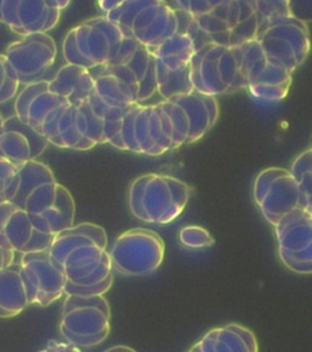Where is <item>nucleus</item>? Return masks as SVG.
Wrapping results in <instances>:
<instances>
[{
	"mask_svg": "<svg viewBox=\"0 0 312 352\" xmlns=\"http://www.w3.org/2000/svg\"><path fill=\"white\" fill-rule=\"evenodd\" d=\"M78 108L82 111L84 120H86V138L92 140L97 144L106 143L105 142L103 120L94 114L93 110L91 109L87 102Z\"/></svg>",
	"mask_w": 312,
	"mask_h": 352,
	"instance_id": "nucleus-36",
	"label": "nucleus"
},
{
	"mask_svg": "<svg viewBox=\"0 0 312 352\" xmlns=\"http://www.w3.org/2000/svg\"><path fill=\"white\" fill-rule=\"evenodd\" d=\"M39 352H84L81 347L75 346L69 342H60V341L49 340L47 346Z\"/></svg>",
	"mask_w": 312,
	"mask_h": 352,
	"instance_id": "nucleus-43",
	"label": "nucleus"
},
{
	"mask_svg": "<svg viewBox=\"0 0 312 352\" xmlns=\"http://www.w3.org/2000/svg\"><path fill=\"white\" fill-rule=\"evenodd\" d=\"M49 91L78 108L94 94L93 77L84 67L66 64L50 78Z\"/></svg>",
	"mask_w": 312,
	"mask_h": 352,
	"instance_id": "nucleus-18",
	"label": "nucleus"
},
{
	"mask_svg": "<svg viewBox=\"0 0 312 352\" xmlns=\"http://www.w3.org/2000/svg\"><path fill=\"white\" fill-rule=\"evenodd\" d=\"M188 352H200V350H199V347L197 346V344H194V345L191 347V350Z\"/></svg>",
	"mask_w": 312,
	"mask_h": 352,
	"instance_id": "nucleus-49",
	"label": "nucleus"
},
{
	"mask_svg": "<svg viewBox=\"0 0 312 352\" xmlns=\"http://www.w3.org/2000/svg\"><path fill=\"white\" fill-rule=\"evenodd\" d=\"M171 100H173L184 110L189 120V132L186 144L197 142L214 126V124L210 120L206 105L204 103V94L192 91L191 94L177 96L175 98H171Z\"/></svg>",
	"mask_w": 312,
	"mask_h": 352,
	"instance_id": "nucleus-23",
	"label": "nucleus"
},
{
	"mask_svg": "<svg viewBox=\"0 0 312 352\" xmlns=\"http://www.w3.org/2000/svg\"><path fill=\"white\" fill-rule=\"evenodd\" d=\"M178 240L183 246L189 248H213L215 239L205 228L197 226H184L180 230Z\"/></svg>",
	"mask_w": 312,
	"mask_h": 352,
	"instance_id": "nucleus-34",
	"label": "nucleus"
},
{
	"mask_svg": "<svg viewBox=\"0 0 312 352\" xmlns=\"http://www.w3.org/2000/svg\"><path fill=\"white\" fill-rule=\"evenodd\" d=\"M193 20L210 43L228 48L258 36V17L252 1H217L211 10Z\"/></svg>",
	"mask_w": 312,
	"mask_h": 352,
	"instance_id": "nucleus-4",
	"label": "nucleus"
},
{
	"mask_svg": "<svg viewBox=\"0 0 312 352\" xmlns=\"http://www.w3.org/2000/svg\"><path fill=\"white\" fill-rule=\"evenodd\" d=\"M119 4H120V1H106V0H101V1L97 3V6H98L99 9L103 11V12H105V15H106L110 11L114 10Z\"/></svg>",
	"mask_w": 312,
	"mask_h": 352,
	"instance_id": "nucleus-46",
	"label": "nucleus"
},
{
	"mask_svg": "<svg viewBox=\"0 0 312 352\" xmlns=\"http://www.w3.org/2000/svg\"><path fill=\"white\" fill-rule=\"evenodd\" d=\"M282 263L296 274L312 273V212L293 209L274 226Z\"/></svg>",
	"mask_w": 312,
	"mask_h": 352,
	"instance_id": "nucleus-7",
	"label": "nucleus"
},
{
	"mask_svg": "<svg viewBox=\"0 0 312 352\" xmlns=\"http://www.w3.org/2000/svg\"><path fill=\"white\" fill-rule=\"evenodd\" d=\"M258 17V34L280 19L294 16L291 1H252ZM258 37V36H256Z\"/></svg>",
	"mask_w": 312,
	"mask_h": 352,
	"instance_id": "nucleus-29",
	"label": "nucleus"
},
{
	"mask_svg": "<svg viewBox=\"0 0 312 352\" xmlns=\"http://www.w3.org/2000/svg\"><path fill=\"white\" fill-rule=\"evenodd\" d=\"M141 104L132 105L131 109L127 111L126 116L122 119V125H121V141L123 143L125 151H130L133 153H139L138 152L137 143L134 140V118L137 114L138 107Z\"/></svg>",
	"mask_w": 312,
	"mask_h": 352,
	"instance_id": "nucleus-39",
	"label": "nucleus"
},
{
	"mask_svg": "<svg viewBox=\"0 0 312 352\" xmlns=\"http://www.w3.org/2000/svg\"><path fill=\"white\" fill-rule=\"evenodd\" d=\"M192 188L177 177L150 174L144 187L142 209L144 223L165 226L183 213Z\"/></svg>",
	"mask_w": 312,
	"mask_h": 352,
	"instance_id": "nucleus-8",
	"label": "nucleus"
},
{
	"mask_svg": "<svg viewBox=\"0 0 312 352\" xmlns=\"http://www.w3.org/2000/svg\"><path fill=\"white\" fill-rule=\"evenodd\" d=\"M16 209L19 208H16L11 202H1V204H0V234H3L6 221H8L9 217H10Z\"/></svg>",
	"mask_w": 312,
	"mask_h": 352,
	"instance_id": "nucleus-45",
	"label": "nucleus"
},
{
	"mask_svg": "<svg viewBox=\"0 0 312 352\" xmlns=\"http://www.w3.org/2000/svg\"><path fill=\"white\" fill-rule=\"evenodd\" d=\"M155 78H156V92L163 97L164 100L175 98L177 96H182V94H191L194 91L189 66L177 72H171L156 60Z\"/></svg>",
	"mask_w": 312,
	"mask_h": 352,
	"instance_id": "nucleus-28",
	"label": "nucleus"
},
{
	"mask_svg": "<svg viewBox=\"0 0 312 352\" xmlns=\"http://www.w3.org/2000/svg\"><path fill=\"white\" fill-rule=\"evenodd\" d=\"M95 146H98V144L94 141L87 138H83L80 142L77 143L75 151H89V149L94 148Z\"/></svg>",
	"mask_w": 312,
	"mask_h": 352,
	"instance_id": "nucleus-47",
	"label": "nucleus"
},
{
	"mask_svg": "<svg viewBox=\"0 0 312 352\" xmlns=\"http://www.w3.org/2000/svg\"><path fill=\"white\" fill-rule=\"evenodd\" d=\"M155 56L153 52L138 44L137 50L126 65L131 69L137 80L138 103L150 99L156 92V78H155Z\"/></svg>",
	"mask_w": 312,
	"mask_h": 352,
	"instance_id": "nucleus-26",
	"label": "nucleus"
},
{
	"mask_svg": "<svg viewBox=\"0 0 312 352\" xmlns=\"http://www.w3.org/2000/svg\"><path fill=\"white\" fill-rule=\"evenodd\" d=\"M112 270L126 276H147L159 270L165 242L156 231L136 228L117 236L109 251Z\"/></svg>",
	"mask_w": 312,
	"mask_h": 352,
	"instance_id": "nucleus-5",
	"label": "nucleus"
},
{
	"mask_svg": "<svg viewBox=\"0 0 312 352\" xmlns=\"http://www.w3.org/2000/svg\"><path fill=\"white\" fill-rule=\"evenodd\" d=\"M6 60L16 72L20 85L49 80L48 74L58 55V48L51 36L39 33L22 37L6 48Z\"/></svg>",
	"mask_w": 312,
	"mask_h": 352,
	"instance_id": "nucleus-9",
	"label": "nucleus"
},
{
	"mask_svg": "<svg viewBox=\"0 0 312 352\" xmlns=\"http://www.w3.org/2000/svg\"><path fill=\"white\" fill-rule=\"evenodd\" d=\"M60 334L77 347L104 342L111 330V308L104 296L67 295L61 309Z\"/></svg>",
	"mask_w": 312,
	"mask_h": 352,
	"instance_id": "nucleus-3",
	"label": "nucleus"
},
{
	"mask_svg": "<svg viewBox=\"0 0 312 352\" xmlns=\"http://www.w3.org/2000/svg\"><path fill=\"white\" fill-rule=\"evenodd\" d=\"M15 254L16 253L11 250L4 236L0 234V270L15 262Z\"/></svg>",
	"mask_w": 312,
	"mask_h": 352,
	"instance_id": "nucleus-42",
	"label": "nucleus"
},
{
	"mask_svg": "<svg viewBox=\"0 0 312 352\" xmlns=\"http://www.w3.org/2000/svg\"><path fill=\"white\" fill-rule=\"evenodd\" d=\"M112 284H114V275L112 274L98 285L87 286V287L72 285L70 283H66L65 295H76V296L82 297L104 296L105 294L111 289Z\"/></svg>",
	"mask_w": 312,
	"mask_h": 352,
	"instance_id": "nucleus-40",
	"label": "nucleus"
},
{
	"mask_svg": "<svg viewBox=\"0 0 312 352\" xmlns=\"http://www.w3.org/2000/svg\"><path fill=\"white\" fill-rule=\"evenodd\" d=\"M149 176L150 174H145L134 179L128 188V208L133 217L142 221L144 220L142 209L143 191L148 182Z\"/></svg>",
	"mask_w": 312,
	"mask_h": 352,
	"instance_id": "nucleus-37",
	"label": "nucleus"
},
{
	"mask_svg": "<svg viewBox=\"0 0 312 352\" xmlns=\"http://www.w3.org/2000/svg\"><path fill=\"white\" fill-rule=\"evenodd\" d=\"M108 234L103 226L93 223H81L55 235L48 252L50 257L61 265L72 250L92 243L108 250Z\"/></svg>",
	"mask_w": 312,
	"mask_h": 352,
	"instance_id": "nucleus-19",
	"label": "nucleus"
},
{
	"mask_svg": "<svg viewBox=\"0 0 312 352\" xmlns=\"http://www.w3.org/2000/svg\"><path fill=\"white\" fill-rule=\"evenodd\" d=\"M149 116H150V105H139L137 114L134 118L133 132H134V140L137 143L139 154H145L152 157L154 144L150 136Z\"/></svg>",
	"mask_w": 312,
	"mask_h": 352,
	"instance_id": "nucleus-31",
	"label": "nucleus"
},
{
	"mask_svg": "<svg viewBox=\"0 0 312 352\" xmlns=\"http://www.w3.org/2000/svg\"><path fill=\"white\" fill-rule=\"evenodd\" d=\"M70 1H0V22L21 36L48 33Z\"/></svg>",
	"mask_w": 312,
	"mask_h": 352,
	"instance_id": "nucleus-11",
	"label": "nucleus"
},
{
	"mask_svg": "<svg viewBox=\"0 0 312 352\" xmlns=\"http://www.w3.org/2000/svg\"><path fill=\"white\" fill-rule=\"evenodd\" d=\"M105 17L117 25L125 37L150 50L178 32L176 11L166 1H120Z\"/></svg>",
	"mask_w": 312,
	"mask_h": 352,
	"instance_id": "nucleus-2",
	"label": "nucleus"
},
{
	"mask_svg": "<svg viewBox=\"0 0 312 352\" xmlns=\"http://www.w3.org/2000/svg\"><path fill=\"white\" fill-rule=\"evenodd\" d=\"M125 38L114 22L105 16L93 17L67 32L62 42V55L67 64L89 72L99 66L111 65Z\"/></svg>",
	"mask_w": 312,
	"mask_h": 352,
	"instance_id": "nucleus-1",
	"label": "nucleus"
},
{
	"mask_svg": "<svg viewBox=\"0 0 312 352\" xmlns=\"http://www.w3.org/2000/svg\"><path fill=\"white\" fill-rule=\"evenodd\" d=\"M64 104L69 103L65 99L50 92L49 80H44L23 86L15 97L14 109L19 120L40 133L45 118L53 110Z\"/></svg>",
	"mask_w": 312,
	"mask_h": 352,
	"instance_id": "nucleus-14",
	"label": "nucleus"
},
{
	"mask_svg": "<svg viewBox=\"0 0 312 352\" xmlns=\"http://www.w3.org/2000/svg\"><path fill=\"white\" fill-rule=\"evenodd\" d=\"M263 218L274 226L277 221L299 207V188L291 174L280 176L269 187V192L258 206Z\"/></svg>",
	"mask_w": 312,
	"mask_h": 352,
	"instance_id": "nucleus-20",
	"label": "nucleus"
},
{
	"mask_svg": "<svg viewBox=\"0 0 312 352\" xmlns=\"http://www.w3.org/2000/svg\"><path fill=\"white\" fill-rule=\"evenodd\" d=\"M195 344L200 352H259L254 331L237 323L208 330Z\"/></svg>",
	"mask_w": 312,
	"mask_h": 352,
	"instance_id": "nucleus-17",
	"label": "nucleus"
},
{
	"mask_svg": "<svg viewBox=\"0 0 312 352\" xmlns=\"http://www.w3.org/2000/svg\"><path fill=\"white\" fill-rule=\"evenodd\" d=\"M61 265L67 283L82 287L98 285L112 274L108 250L95 243L72 250Z\"/></svg>",
	"mask_w": 312,
	"mask_h": 352,
	"instance_id": "nucleus-12",
	"label": "nucleus"
},
{
	"mask_svg": "<svg viewBox=\"0 0 312 352\" xmlns=\"http://www.w3.org/2000/svg\"><path fill=\"white\" fill-rule=\"evenodd\" d=\"M289 174V171L285 168H267L265 170L260 171L258 176L255 177L254 182V187H252V196L255 204H260L263 202V198L266 196V193L269 192V187L274 184L280 176Z\"/></svg>",
	"mask_w": 312,
	"mask_h": 352,
	"instance_id": "nucleus-35",
	"label": "nucleus"
},
{
	"mask_svg": "<svg viewBox=\"0 0 312 352\" xmlns=\"http://www.w3.org/2000/svg\"><path fill=\"white\" fill-rule=\"evenodd\" d=\"M267 60L287 72H296L307 60L310 36L307 23L296 16L274 22L256 37Z\"/></svg>",
	"mask_w": 312,
	"mask_h": 352,
	"instance_id": "nucleus-6",
	"label": "nucleus"
},
{
	"mask_svg": "<svg viewBox=\"0 0 312 352\" xmlns=\"http://www.w3.org/2000/svg\"><path fill=\"white\" fill-rule=\"evenodd\" d=\"M1 235L11 250L20 254L48 251L54 240L53 235L37 230L22 209H16L9 217Z\"/></svg>",
	"mask_w": 312,
	"mask_h": 352,
	"instance_id": "nucleus-16",
	"label": "nucleus"
},
{
	"mask_svg": "<svg viewBox=\"0 0 312 352\" xmlns=\"http://www.w3.org/2000/svg\"><path fill=\"white\" fill-rule=\"evenodd\" d=\"M204 103L206 105V109H208V116H210V120H211V122L215 125L219 116V102H217L216 97L204 94Z\"/></svg>",
	"mask_w": 312,
	"mask_h": 352,
	"instance_id": "nucleus-44",
	"label": "nucleus"
},
{
	"mask_svg": "<svg viewBox=\"0 0 312 352\" xmlns=\"http://www.w3.org/2000/svg\"><path fill=\"white\" fill-rule=\"evenodd\" d=\"M155 59L171 72H177L189 66L195 47L192 38L186 33L177 32L152 50Z\"/></svg>",
	"mask_w": 312,
	"mask_h": 352,
	"instance_id": "nucleus-24",
	"label": "nucleus"
},
{
	"mask_svg": "<svg viewBox=\"0 0 312 352\" xmlns=\"http://www.w3.org/2000/svg\"><path fill=\"white\" fill-rule=\"evenodd\" d=\"M93 80L94 94L110 108H126L132 104H138L137 99L131 89L127 87L126 83L114 75L100 74L93 76Z\"/></svg>",
	"mask_w": 312,
	"mask_h": 352,
	"instance_id": "nucleus-27",
	"label": "nucleus"
},
{
	"mask_svg": "<svg viewBox=\"0 0 312 352\" xmlns=\"http://www.w3.org/2000/svg\"><path fill=\"white\" fill-rule=\"evenodd\" d=\"M75 215V199L72 197L71 192L64 185L59 184L55 204L50 208L44 210L42 214L27 217L37 230L55 236L61 231L73 226Z\"/></svg>",
	"mask_w": 312,
	"mask_h": 352,
	"instance_id": "nucleus-21",
	"label": "nucleus"
},
{
	"mask_svg": "<svg viewBox=\"0 0 312 352\" xmlns=\"http://www.w3.org/2000/svg\"><path fill=\"white\" fill-rule=\"evenodd\" d=\"M3 122H4V118L0 116V133L3 131Z\"/></svg>",
	"mask_w": 312,
	"mask_h": 352,
	"instance_id": "nucleus-50",
	"label": "nucleus"
},
{
	"mask_svg": "<svg viewBox=\"0 0 312 352\" xmlns=\"http://www.w3.org/2000/svg\"><path fill=\"white\" fill-rule=\"evenodd\" d=\"M104 352H137L132 347L126 346V345H116V346L109 347Z\"/></svg>",
	"mask_w": 312,
	"mask_h": 352,
	"instance_id": "nucleus-48",
	"label": "nucleus"
},
{
	"mask_svg": "<svg viewBox=\"0 0 312 352\" xmlns=\"http://www.w3.org/2000/svg\"><path fill=\"white\" fill-rule=\"evenodd\" d=\"M19 263L31 305L47 307L65 294L67 280L62 265L48 251L21 254Z\"/></svg>",
	"mask_w": 312,
	"mask_h": 352,
	"instance_id": "nucleus-10",
	"label": "nucleus"
},
{
	"mask_svg": "<svg viewBox=\"0 0 312 352\" xmlns=\"http://www.w3.org/2000/svg\"><path fill=\"white\" fill-rule=\"evenodd\" d=\"M19 187L17 168L10 162L0 158V204L11 202Z\"/></svg>",
	"mask_w": 312,
	"mask_h": 352,
	"instance_id": "nucleus-33",
	"label": "nucleus"
},
{
	"mask_svg": "<svg viewBox=\"0 0 312 352\" xmlns=\"http://www.w3.org/2000/svg\"><path fill=\"white\" fill-rule=\"evenodd\" d=\"M40 133L58 148L75 149L86 138V120L80 108L64 104L45 118Z\"/></svg>",
	"mask_w": 312,
	"mask_h": 352,
	"instance_id": "nucleus-15",
	"label": "nucleus"
},
{
	"mask_svg": "<svg viewBox=\"0 0 312 352\" xmlns=\"http://www.w3.org/2000/svg\"><path fill=\"white\" fill-rule=\"evenodd\" d=\"M16 168L19 173V187L15 197L11 199V204L16 208L23 209L26 198L37 187L56 182L53 170L48 165L38 160H28L26 163L17 165Z\"/></svg>",
	"mask_w": 312,
	"mask_h": 352,
	"instance_id": "nucleus-25",
	"label": "nucleus"
},
{
	"mask_svg": "<svg viewBox=\"0 0 312 352\" xmlns=\"http://www.w3.org/2000/svg\"><path fill=\"white\" fill-rule=\"evenodd\" d=\"M159 104L169 116L171 126H172L171 151L180 148L181 146L186 144L188 132H189V120L187 118L186 113L180 105L171 99L163 100Z\"/></svg>",
	"mask_w": 312,
	"mask_h": 352,
	"instance_id": "nucleus-30",
	"label": "nucleus"
},
{
	"mask_svg": "<svg viewBox=\"0 0 312 352\" xmlns=\"http://www.w3.org/2000/svg\"><path fill=\"white\" fill-rule=\"evenodd\" d=\"M31 305L20 263L0 270V318L15 317Z\"/></svg>",
	"mask_w": 312,
	"mask_h": 352,
	"instance_id": "nucleus-22",
	"label": "nucleus"
},
{
	"mask_svg": "<svg viewBox=\"0 0 312 352\" xmlns=\"http://www.w3.org/2000/svg\"><path fill=\"white\" fill-rule=\"evenodd\" d=\"M289 88L291 85H254L249 86L247 89L254 98L260 99L263 102H280L287 97Z\"/></svg>",
	"mask_w": 312,
	"mask_h": 352,
	"instance_id": "nucleus-38",
	"label": "nucleus"
},
{
	"mask_svg": "<svg viewBox=\"0 0 312 352\" xmlns=\"http://www.w3.org/2000/svg\"><path fill=\"white\" fill-rule=\"evenodd\" d=\"M20 82L5 55L0 54V105L5 104L19 94Z\"/></svg>",
	"mask_w": 312,
	"mask_h": 352,
	"instance_id": "nucleus-32",
	"label": "nucleus"
},
{
	"mask_svg": "<svg viewBox=\"0 0 312 352\" xmlns=\"http://www.w3.org/2000/svg\"><path fill=\"white\" fill-rule=\"evenodd\" d=\"M288 171L296 184H299L304 177L312 174V149L307 148L299 154Z\"/></svg>",
	"mask_w": 312,
	"mask_h": 352,
	"instance_id": "nucleus-41",
	"label": "nucleus"
},
{
	"mask_svg": "<svg viewBox=\"0 0 312 352\" xmlns=\"http://www.w3.org/2000/svg\"><path fill=\"white\" fill-rule=\"evenodd\" d=\"M48 140L19 120L16 116L6 118L0 133V158L17 165L37 160L48 147Z\"/></svg>",
	"mask_w": 312,
	"mask_h": 352,
	"instance_id": "nucleus-13",
	"label": "nucleus"
}]
</instances>
